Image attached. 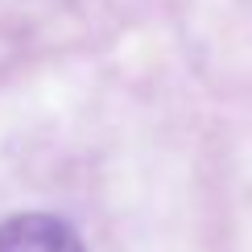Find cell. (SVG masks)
Segmentation results:
<instances>
[{
	"label": "cell",
	"instance_id": "1",
	"mask_svg": "<svg viewBox=\"0 0 252 252\" xmlns=\"http://www.w3.org/2000/svg\"><path fill=\"white\" fill-rule=\"evenodd\" d=\"M0 252H87L75 227L62 223L58 215H13L0 223Z\"/></svg>",
	"mask_w": 252,
	"mask_h": 252
}]
</instances>
